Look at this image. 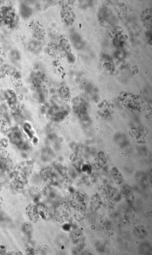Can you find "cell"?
<instances>
[{"instance_id": "cell-1", "label": "cell", "mask_w": 152, "mask_h": 255, "mask_svg": "<svg viewBox=\"0 0 152 255\" xmlns=\"http://www.w3.org/2000/svg\"><path fill=\"white\" fill-rule=\"evenodd\" d=\"M68 209L66 206L62 204L56 209L55 216L57 221L63 223L67 220L69 216Z\"/></svg>"}]
</instances>
